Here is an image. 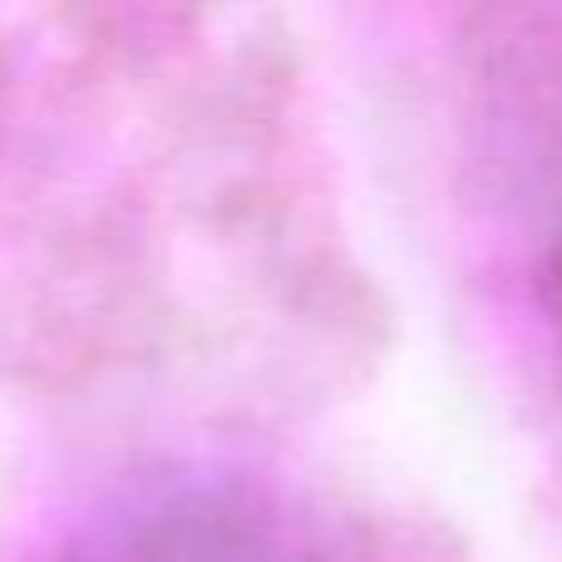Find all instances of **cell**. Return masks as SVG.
Returning <instances> with one entry per match:
<instances>
[{"mask_svg": "<svg viewBox=\"0 0 562 562\" xmlns=\"http://www.w3.org/2000/svg\"><path fill=\"white\" fill-rule=\"evenodd\" d=\"M59 562H330V553L272 488L223 469H178L114 488L79 518Z\"/></svg>", "mask_w": 562, "mask_h": 562, "instance_id": "cell-1", "label": "cell"}]
</instances>
